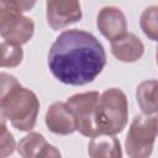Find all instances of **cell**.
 Wrapping results in <instances>:
<instances>
[{
    "instance_id": "cell-7",
    "label": "cell",
    "mask_w": 158,
    "mask_h": 158,
    "mask_svg": "<svg viewBox=\"0 0 158 158\" xmlns=\"http://www.w3.org/2000/svg\"><path fill=\"white\" fill-rule=\"evenodd\" d=\"M33 32V21L22 14L12 15L0 25V36L6 43L17 47L26 44L32 38Z\"/></svg>"
},
{
    "instance_id": "cell-13",
    "label": "cell",
    "mask_w": 158,
    "mask_h": 158,
    "mask_svg": "<svg viewBox=\"0 0 158 158\" xmlns=\"http://www.w3.org/2000/svg\"><path fill=\"white\" fill-rule=\"evenodd\" d=\"M157 80H144L136 89V99L141 111L144 115L157 114L158 104H157Z\"/></svg>"
},
{
    "instance_id": "cell-6",
    "label": "cell",
    "mask_w": 158,
    "mask_h": 158,
    "mask_svg": "<svg viewBox=\"0 0 158 158\" xmlns=\"http://www.w3.org/2000/svg\"><path fill=\"white\" fill-rule=\"evenodd\" d=\"M47 22L53 30H62L80 21L83 12L79 0H46Z\"/></svg>"
},
{
    "instance_id": "cell-9",
    "label": "cell",
    "mask_w": 158,
    "mask_h": 158,
    "mask_svg": "<svg viewBox=\"0 0 158 158\" xmlns=\"http://www.w3.org/2000/svg\"><path fill=\"white\" fill-rule=\"evenodd\" d=\"M44 121L47 128L56 135L67 136L77 131L73 112L69 106L62 101H56L48 107Z\"/></svg>"
},
{
    "instance_id": "cell-2",
    "label": "cell",
    "mask_w": 158,
    "mask_h": 158,
    "mask_svg": "<svg viewBox=\"0 0 158 158\" xmlns=\"http://www.w3.org/2000/svg\"><path fill=\"white\" fill-rule=\"evenodd\" d=\"M94 121L99 135H117L122 132L128 121L126 94L118 88L106 89L99 96Z\"/></svg>"
},
{
    "instance_id": "cell-19",
    "label": "cell",
    "mask_w": 158,
    "mask_h": 158,
    "mask_svg": "<svg viewBox=\"0 0 158 158\" xmlns=\"http://www.w3.org/2000/svg\"><path fill=\"white\" fill-rule=\"evenodd\" d=\"M14 9L20 12H26L33 9L36 5V0H6Z\"/></svg>"
},
{
    "instance_id": "cell-18",
    "label": "cell",
    "mask_w": 158,
    "mask_h": 158,
    "mask_svg": "<svg viewBox=\"0 0 158 158\" xmlns=\"http://www.w3.org/2000/svg\"><path fill=\"white\" fill-rule=\"evenodd\" d=\"M16 14H22L20 11H17L16 9H14L6 0H0V25L7 20L10 16L16 15Z\"/></svg>"
},
{
    "instance_id": "cell-17",
    "label": "cell",
    "mask_w": 158,
    "mask_h": 158,
    "mask_svg": "<svg viewBox=\"0 0 158 158\" xmlns=\"http://www.w3.org/2000/svg\"><path fill=\"white\" fill-rule=\"evenodd\" d=\"M16 148V142L12 133L7 130L0 135V158L9 157L14 153Z\"/></svg>"
},
{
    "instance_id": "cell-16",
    "label": "cell",
    "mask_w": 158,
    "mask_h": 158,
    "mask_svg": "<svg viewBox=\"0 0 158 158\" xmlns=\"http://www.w3.org/2000/svg\"><path fill=\"white\" fill-rule=\"evenodd\" d=\"M20 81L16 79V77L9 74V73H0V105L2 101L10 95V93L20 86Z\"/></svg>"
},
{
    "instance_id": "cell-11",
    "label": "cell",
    "mask_w": 158,
    "mask_h": 158,
    "mask_svg": "<svg viewBox=\"0 0 158 158\" xmlns=\"http://www.w3.org/2000/svg\"><path fill=\"white\" fill-rule=\"evenodd\" d=\"M111 53L120 62L133 63L142 58L144 44L135 33L126 32L123 36L111 41Z\"/></svg>"
},
{
    "instance_id": "cell-8",
    "label": "cell",
    "mask_w": 158,
    "mask_h": 158,
    "mask_svg": "<svg viewBox=\"0 0 158 158\" xmlns=\"http://www.w3.org/2000/svg\"><path fill=\"white\" fill-rule=\"evenodd\" d=\"M96 26L100 33L109 41H114L127 32L126 16L116 6L102 7L98 14Z\"/></svg>"
},
{
    "instance_id": "cell-3",
    "label": "cell",
    "mask_w": 158,
    "mask_h": 158,
    "mask_svg": "<svg viewBox=\"0 0 158 158\" xmlns=\"http://www.w3.org/2000/svg\"><path fill=\"white\" fill-rule=\"evenodd\" d=\"M0 107L15 128L30 132L37 121L40 100L32 90L20 85L10 93Z\"/></svg>"
},
{
    "instance_id": "cell-14",
    "label": "cell",
    "mask_w": 158,
    "mask_h": 158,
    "mask_svg": "<svg viewBox=\"0 0 158 158\" xmlns=\"http://www.w3.org/2000/svg\"><path fill=\"white\" fill-rule=\"evenodd\" d=\"M139 25H141L142 31L149 40L157 41L158 38V7L157 6L147 7L141 15Z\"/></svg>"
},
{
    "instance_id": "cell-12",
    "label": "cell",
    "mask_w": 158,
    "mask_h": 158,
    "mask_svg": "<svg viewBox=\"0 0 158 158\" xmlns=\"http://www.w3.org/2000/svg\"><path fill=\"white\" fill-rule=\"evenodd\" d=\"M88 154L91 158H120L122 149L115 135L100 133L91 137L88 144Z\"/></svg>"
},
{
    "instance_id": "cell-1",
    "label": "cell",
    "mask_w": 158,
    "mask_h": 158,
    "mask_svg": "<svg viewBox=\"0 0 158 158\" xmlns=\"http://www.w3.org/2000/svg\"><path fill=\"white\" fill-rule=\"evenodd\" d=\"M106 65V53L90 32L70 28L56 38L48 52V68L63 84L85 85L94 81Z\"/></svg>"
},
{
    "instance_id": "cell-15",
    "label": "cell",
    "mask_w": 158,
    "mask_h": 158,
    "mask_svg": "<svg viewBox=\"0 0 158 158\" xmlns=\"http://www.w3.org/2000/svg\"><path fill=\"white\" fill-rule=\"evenodd\" d=\"M23 59V51L21 47L9 44L6 42L0 43V68H16Z\"/></svg>"
},
{
    "instance_id": "cell-5",
    "label": "cell",
    "mask_w": 158,
    "mask_h": 158,
    "mask_svg": "<svg viewBox=\"0 0 158 158\" xmlns=\"http://www.w3.org/2000/svg\"><path fill=\"white\" fill-rule=\"evenodd\" d=\"M99 91H86L74 94L67 100V105L73 112L75 120L77 131H79L83 136L93 137L99 135L95 127V107L99 100Z\"/></svg>"
},
{
    "instance_id": "cell-4",
    "label": "cell",
    "mask_w": 158,
    "mask_h": 158,
    "mask_svg": "<svg viewBox=\"0 0 158 158\" xmlns=\"http://www.w3.org/2000/svg\"><path fill=\"white\" fill-rule=\"evenodd\" d=\"M157 138V115H137L132 120L125 141L126 153L132 158L152 154Z\"/></svg>"
},
{
    "instance_id": "cell-20",
    "label": "cell",
    "mask_w": 158,
    "mask_h": 158,
    "mask_svg": "<svg viewBox=\"0 0 158 158\" xmlns=\"http://www.w3.org/2000/svg\"><path fill=\"white\" fill-rule=\"evenodd\" d=\"M5 131H7V127H6V117L4 115V111L0 107V135L4 133Z\"/></svg>"
},
{
    "instance_id": "cell-10",
    "label": "cell",
    "mask_w": 158,
    "mask_h": 158,
    "mask_svg": "<svg viewBox=\"0 0 158 158\" xmlns=\"http://www.w3.org/2000/svg\"><path fill=\"white\" fill-rule=\"evenodd\" d=\"M23 158H54L60 157V152L38 132H30L20 139L16 147Z\"/></svg>"
}]
</instances>
